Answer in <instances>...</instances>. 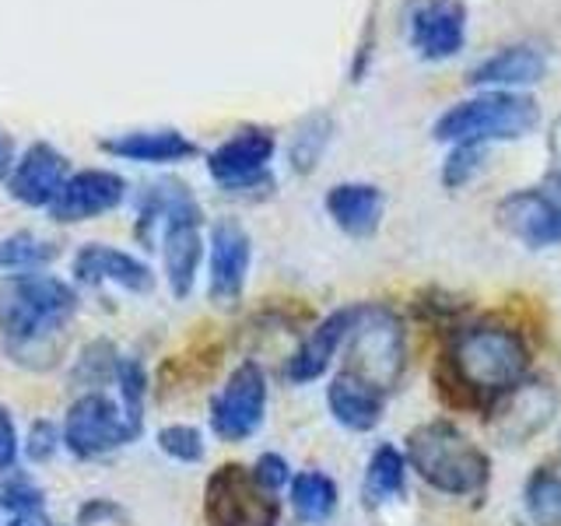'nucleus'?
<instances>
[{"mask_svg":"<svg viewBox=\"0 0 561 526\" xmlns=\"http://www.w3.org/2000/svg\"><path fill=\"white\" fill-rule=\"evenodd\" d=\"M530 373L523 333L502 320L460 323L438 358L435 379L443 397L460 411H491L513 397Z\"/></svg>","mask_w":561,"mask_h":526,"instance_id":"nucleus-1","label":"nucleus"},{"mask_svg":"<svg viewBox=\"0 0 561 526\" xmlns=\"http://www.w3.org/2000/svg\"><path fill=\"white\" fill-rule=\"evenodd\" d=\"M78 312V291L49 274H11L0 281V338L18 365L46 368L57 338Z\"/></svg>","mask_w":561,"mask_h":526,"instance_id":"nucleus-2","label":"nucleus"},{"mask_svg":"<svg viewBox=\"0 0 561 526\" xmlns=\"http://www.w3.org/2000/svg\"><path fill=\"white\" fill-rule=\"evenodd\" d=\"M154 228H162V260L169 291L175 298H186L197 285L201 263H204V215L201 204L180 180L154 183L137 204V239L151 242Z\"/></svg>","mask_w":561,"mask_h":526,"instance_id":"nucleus-3","label":"nucleus"},{"mask_svg":"<svg viewBox=\"0 0 561 526\" xmlns=\"http://www.w3.org/2000/svg\"><path fill=\"white\" fill-rule=\"evenodd\" d=\"M408 464L428 488L449 499L481 495L491 478L488 453L453 421H425L408 435Z\"/></svg>","mask_w":561,"mask_h":526,"instance_id":"nucleus-4","label":"nucleus"},{"mask_svg":"<svg viewBox=\"0 0 561 526\" xmlns=\"http://www.w3.org/2000/svg\"><path fill=\"white\" fill-rule=\"evenodd\" d=\"M540 102L526 92H499L484 88L470 99L453 102L449 110L432 123L435 140L443 145H502V140H523L537 130Z\"/></svg>","mask_w":561,"mask_h":526,"instance_id":"nucleus-5","label":"nucleus"},{"mask_svg":"<svg viewBox=\"0 0 561 526\" xmlns=\"http://www.w3.org/2000/svg\"><path fill=\"white\" fill-rule=\"evenodd\" d=\"M344 373L390 393L403 376V323L390 306H355V323L344 344Z\"/></svg>","mask_w":561,"mask_h":526,"instance_id":"nucleus-6","label":"nucleus"},{"mask_svg":"<svg viewBox=\"0 0 561 526\" xmlns=\"http://www.w3.org/2000/svg\"><path fill=\"white\" fill-rule=\"evenodd\" d=\"M204 519L207 526H277L280 502L256 481L253 467L221 464L204 484Z\"/></svg>","mask_w":561,"mask_h":526,"instance_id":"nucleus-7","label":"nucleus"},{"mask_svg":"<svg viewBox=\"0 0 561 526\" xmlns=\"http://www.w3.org/2000/svg\"><path fill=\"white\" fill-rule=\"evenodd\" d=\"M277 155V137L267 127H242L225 137L215 151H207V172L221 190L260 197L274 190L271 162Z\"/></svg>","mask_w":561,"mask_h":526,"instance_id":"nucleus-8","label":"nucleus"},{"mask_svg":"<svg viewBox=\"0 0 561 526\" xmlns=\"http://www.w3.org/2000/svg\"><path fill=\"white\" fill-rule=\"evenodd\" d=\"M145 432L123 411V403H113L105 393H84L70 403L64 418V446L78 456V460H99L123 446H130L134 438Z\"/></svg>","mask_w":561,"mask_h":526,"instance_id":"nucleus-9","label":"nucleus"},{"mask_svg":"<svg viewBox=\"0 0 561 526\" xmlns=\"http://www.w3.org/2000/svg\"><path fill=\"white\" fill-rule=\"evenodd\" d=\"M267 414V373L256 362H242L228 373L210 400V432L225 443H245Z\"/></svg>","mask_w":561,"mask_h":526,"instance_id":"nucleus-10","label":"nucleus"},{"mask_svg":"<svg viewBox=\"0 0 561 526\" xmlns=\"http://www.w3.org/2000/svg\"><path fill=\"white\" fill-rule=\"evenodd\" d=\"M470 11L463 0H411L408 4V46L417 60L446 64L467 46Z\"/></svg>","mask_w":561,"mask_h":526,"instance_id":"nucleus-11","label":"nucleus"},{"mask_svg":"<svg viewBox=\"0 0 561 526\" xmlns=\"http://www.w3.org/2000/svg\"><path fill=\"white\" fill-rule=\"evenodd\" d=\"M499 225L508 236L519 239L530 250H543V245L561 242V180L548 175V183L526 186L502 197L499 204Z\"/></svg>","mask_w":561,"mask_h":526,"instance_id":"nucleus-12","label":"nucleus"},{"mask_svg":"<svg viewBox=\"0 0 561 526\" xmlns=\"http://www.w3.org/2000/svg\"><path fill=\"white\" fill-rule=\"evenodd\" d=\"M250 263H253L250 232L232 218L215 221L210 239H207V295H210V302L221 309L239 306L245 281H250Z\"/></svg>","mask_w":561,"mask_h":526,"instance_id":"nucleus-13","label":"nucleus"},{"mask_svg":"<svg viewBox=\"0 0 561 526\" xmlns=\"http://www.w3.org/2000/svg\"><path fill=\"white\" fill-rule=\"evenodd\" d=\"M551 70V49L540 43H508L499 46L491 57L478 60L467 70V84L484 92V88H499V92H526L530 84L543 81Z\"/></svg>","mask_w":561,"mask_h":526,"instance_id":"nucleus-14","label":"nucleus"},{"mask_svg":"<svg viewBox=\"0 0 561 526\" xmlns=\"http://www.w3.org/2000/svg\"><path fill=\"white\" fill-rule=\"evenodd\" d=\"M127 197V180L110 169H84L75 172L64 183L60 197L49 204V218L60 225L92 221L99 215H110Z\"/></svg>","mask_w":561,"mask_h":526,"instance_id":"nucleus-15","label":"nucleus"},{"mask_svg":"<svg viewBox=\"0 0 561 526\" xmlns=\"http://www.w3.org/2000/svg\"><path fill=\"white\" fill-rule=\"evenodd\" d=\"M70 175L75 172H70L67 155L46 145V140H39V145H32L22 158H18V165L8 180V193L25 207L49 210V204L60 197V190Z\"/></svg>","mask_w":561,"mask_h":526,"instance_id":"nucleus-16","label":"nucleus"},{"mask_svg":"<svg viewBox=\"0 0 561 526\" xmlns=\"http://www.w3.org/2000/svg\"><path fill=\"white\" fill-rule=\"evenodd\" d=\"M351 323H355V306L333 309L330 316H323V320L302 338V344L295 347V355L285 365V379L295 386H306L327 376V368L337 358V351L351 338Z\"/></svg>","mask_w":561,"mask_h":526,"instance_id":"nucleus-17","label":"nucleus"},{"mask_svg":"<svg viewBox=\"0 0 561 526\" xmlns=\"http://www.w3.org/2000/svg\"><path fill=\"white\" fill-rule=\"evenodd\" d=\"M75 281L84 288L119 285L134 295H148L154 288V274L145 260H137L127 250H116V245H102V242H88L78 250Z\"/></svg>","mask_w":561,"mask_h":526,"instance_id":"nucleus-18","label":"nucleus"},{"mask_svg":"<svg viewBox=\"0 0 561 526\" xmlns=\"http://www.w3.org/2000/svg\"><path fill=\"white\" fill-rule=\"evenodd\" d=\"M327 215L333 218V225L341 228L351 239H368L379 232L382 225V210H386V197L376 183H337L327 190Z\"/></svg>","mask_w":561,"mask_h":526,"instance_id":"nucleus-19","label":"nucleus"},{"mask_svg":"<svg viewBox=\"0 0 561 526\" xmlns=\"http://www.w3.org/2000/svg\"><path fill=\"white\" fill-rule=\"evenodd\" d=\"M99 148L113 158H123V162H145V165H172V162H186V158L201 155L197 140H190L183 130H169V127L116 134V137H105Z\"/></svg>","mask_w":561,"mask_h":526,"instance_id":"nucleus-20","label":"nucleus"},{"mask_svg":"<svg viewBox=\"0 0 561 526\" xmlns=\"http://www.w3.org/2000/svg\"><path fill=\"white\" fill-rule=\"evenodd\" d=\"M327 408L333 414L341 428L347 432H373L379 421H382V411H386V393H379L376 386H368L365 379L351 376V373H341L330 379L327 386Z\"/></svg>","mask_w":561,"mask_h":526,"instance_id":"nucleus-21","label":"nucleus"},{"mask_svg":"<svg viewBox=\"0 0 561 526\" xmlns=\"http://www.w3.org/2000/svg\"><path fill=\"white\" fill-rule=\"evenodd\" d=\"M288 502L302 523H327L337 508V484L323 470H302L288 484Z\"/></svg>","mask_w":561,"mask_h":526,"instance_id":"nucleus-22","label":"nucleus"},{"mask_svg":"<svg viewBox=\"0 0 561 526\" xmlns=\"http://www.w3.org/2000/svg\"><path fill=\"white\" fill-rule=\"evenodd\" d=\"M408 453H400L397 446H379L368 456L365 467V499L368 502H393L408 491Z\"/></svg>","mask_w":561,"mask_h":526,"instance_id":"nucleus-23","label":"nucleus"},{"mask_svg":"<svg viewBox=\"0 0 561 526\" xmlns=\"http://www.w3.org/2000/svg\"><path fill=\"white\" fill-rule=\"evenodd\" d=\"M523 513L530 526H561V473L540 467L523 488Z\"/></svg>","mask_w":561,"mask_h":526,"instance_id":"nucleus-24","label":"nucleus"},{"mask_svg":"<svg viewBox=\"0 0 561 526\" xmlns=\"http://www.w3.org/2000/svg\"><path fill=\"white\" fill-rule=\"evenodd\" d=\"M333 137V119L327 113H312L295 127L291 140H288V162L295 172H312L320 165V158Z\"/></svg>","mask_w":561,"mask_h":526,"instance_id":"nucleus-25","label":"nucleus"},{"mask_svg":"<svg viewBox=\"0 0 561 526\" xmlns=\"http://www.w3.org/2000/svg\"><path fill=\"white\" fill-rule=\"evenodd\" d=\"M60 253L57 242H49L35 232H11L0 239V271H14V274H32L46 267V263Z\"/></svg>","mask_w":561,"mask_h":526,"instance_id":"nucleus-26","label":"nucleus"},{"mask_svg":"<svg viewBox=\"0 0 561 526\" xmlns=\"http://www.w3.org/2000/svg\"><path fill=\"white\" fill-rule=\"evenodd\" d=\"M46 495L28 473H4L0 478V508H8L11 516H43Z\"/></svg>","mask_w":561,"mask_h":526,"instance_id":"nucleus-27","label":"nucleus"},{"mask_svg":"<svg viewBox=\"0 0 561 526\" xmlns=\"http://www.w3.org/2000/svg\"><path fill=\"white\" fill-rule=\"evenodd\" d=\"M116 386H119V403L127 418L137 428H145V397H148V373L137 358H119L116 368Z\"/></svg>","mask_w":561,"mask_h":526,"instance_id":"nucleus-28","label":"nucleus"},{"mask_svg":"<svg viewBox=\"0 0 561 526\" xmlns=\"http://www.w3.org/2000/svg\"><path fill=\"white\" fill-rule=\"evenodd\" d=\"M488 165V145H449V155L443 162V186L463 190L481 175Z\"/></svg>","mask_w":561,"mask_h":526,"instance_id":"nucleus-29","label":"nucleus"},{"mask_svg":"<svg viewBox=\"0 0 561 526\" xmlns=\"http://www.w3.org/2000/svg\"><path fill=\"white\" fill-rule=\"evenodd\" d=\"M116 368H119L116 347H113L110 341H92V344H88V347L81 351L78 368H75V379L84 382V386H92L88 393H95L102 382L116 379Z\"/></svg>","mask_w":561,"mask_h":526,"instance_id":"nucleus-30","label":"nucleus"},{"mask_svg":"<svg viewBox=\"0 0 561 526\" xmlns=\"http://www.w3.org/2000/svg\"><path fill=\"white\" fill-rule=\"evenodd\" d=\"M158 449L175 464H201L204 460V435L193 425H165L158 432Z\"/></svg>","mask_w":561,"mask_h":526,"instance_id":"nucleus-31","label":"nucleus"},{"mask_svg":"<svg viewBox=\"0 0 561 526\" xmlns=\"http://www.w3.org/2000/svg\"><path fill=\"white\" fill-rule=\"evenodd\" d=\"M64 446V428L53 425L49 418H35L25 435V456L32 464H49L57 449Z\"/></svg>","mask_w":561,"mask_h":526,"instance_id":"nucleus-32","label":"nucleus"},{"mask_svg":"<svg viewBox=\"0 0 561 526\" xmlns=\"http://www.w3.org/2000/svg\"><path fill=\"white\" fill-rule=\"evenodd\" d=\"M253 473H256V481H260L263 488H271V491H274V495H277V491L285 488V484H291V478H295L291 467H288V460H285V456H277V453H263L260 460L253 464Z\"/></svg>","mask_w":561,"mask_h":526,"instance_id":"nucleus-33","label":"nucleus"},{"mask_svg":"<svg viewBox=\"0 0 561 526\" xmlns=\"http://www.w3.org/2000/svg\"><path fill=\"white\" fill-rule=\"evenodd\" d=\"M18 453H22V443H18L14 421H11L8 408H0V478H4V473H11V470H14Z\"/></svg>","mask_w":561,"mask_h":526,"instance_id":"nucleus-34","label":"nucleus"},{"mask_svg":"<svg viewBox=\"0 0 561 526\" xmlns=\"http://www.w3.org/2000/svg\"><path fill=\"white\" fill-rule=\"evenodd\" d=\"M113 519H127V513L110 499H88L78 508V526H99V523H113Z\"/></svg>","mask_w":561,"mask_h":526,"instance_id":"nucleus-35","label":"nucleus"},{"mask_svg":"<svg viewBox=\"0 0 561 526\" xmlns=\"http://www.w3.org/2000/svg\"><path fill=\"white\" fill-rule=\"evenodd\" d=\"M373 46H376V25L368 22L365 25V35L358 39V53H355V64H351V81H362L365 70H368V60H373Z\"/></svg>","mask_w":561,"mask_h":526,"instance_id":"nucleus-36","label":"nucleus"},{"mask_svg":"<svg viewBox=\"0 0 561 526\" xmlns=\"http://www.w3.org/2000/svg\"><path fill=\"white\" fill-rule=\"evenodd\" d=\"M18 165V158H14V140L11 134L0 127V183H8L11 180V172Z\"/></svg>","mask_w":561,"mask_h":526,"instance_id":"nucleus-37","label":"nucleus"},{"mask_svg":"<svg viewBox=\"0 0 561 526\" xmlns=\"http://www.w3.org/2000/svg\"><path fill=\"white\" fill-rule=\"evenodd\" d=\"M548 155H551V175L561 180V116L548 127Z\"/></svg>","mask_w":561,"mask_h":526,"instance_id":"nucleus-38","label":"nucleus"},{"mask_svg":"<svg viewBox=\"0 0 561 526\" xmlns=\"http://www.w3.org/2000/svg\"><path fill=\"white\" fill-rule=\"evenodd\" d=\"M8 526H43V523H39V516H14Z\"/></svg>","mask_w":561,"mask_h":526,"instance_id":"nucleus-39","label":"nucleus"}]
</instances>
